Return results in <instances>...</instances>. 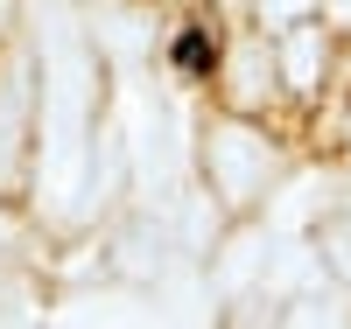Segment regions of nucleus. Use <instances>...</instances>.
<instances>
[{"mask_svg": "<svg viewBox=\"0 0 351 329\" xmlns=\"http://www.w3.org/2000/svg\"><path fill=\"white\" fill-rule=\"evenodd\" d=\"M92 105H99V64L84 28L43 0V196L64 211L77 196L84 140H92Z\"/></svg>", "mask_w": 351, "mask_h": 329, "instance_id": "obj_1", "label": "nucleus"}, {"mask_svg": "<svg viewBox=\"0 0 351 329\" xmlns=\"http://www.w3.org/2000/svg\"><path fill=\"white\" fill-rule=\"evenodd\" d=\"M204 161H211V183L218 196L239 211V203H253L260 189H267V175H274V147L260 140L253 127H239V119H225V127L204 133Z\"/></svg>", "mask_w": 351, "mask_h": 329, "instance_id": "obj_2", "label": "nucleus"}, {"mask_svg": "<svg viewBox=\"0 0 351 329\" xmlns=\"http://www.w3.org/2000/svg\"><path fill=\"white\" fill-rule=\"evenodd\" d=\"M28 119H36V77H28V56H8V64H0V183H8L14 161H21Z\"/></svg>", "mask_w": 351, "mask_h": 329, "instance_id": "obj_3", "label": "nucleus"}, {"mask_svg": "<svg viewBox=\"0 0 351 329\" xmlns=\"http://www.w3.org/2000/svg\"><path fill=\"white\" fill-rule=\"evenodd\" d=\"M155 308L141 294H64L56 302V322H148Z\"/></svg>", "mask_w": 351, "mask_h": 329, "instance_id": "obj_4", "label": "nucleus"}, {"mask_svg": "<svg viewBox=\"0 0 351 329\" xmlns=\"http://www.w3.org/2000/svg\"><path fill=\"white\" fill-rule=\"evenodd\" d=\"M92 42L112 49L120 64H134V56L148 49V21H141L134 8H99V14H92Z\"/></svg>", "mask_w": 351, "mask_h": 329, "instance_id": "obj_5", "label": "nucleus"}, {"mask_svg": "<svg viewBox=\"0 0 351 329\" xmlns=\"http://www.w3.org/2000/svg\"><path fill=\"white\" fill-rule=\"evenodd\" d=\"M316 64H324V28H316V21L288 28V42H281V77H288V92H316Z\"/></svg>", "mask_w": 351, "mask_h": 329, "instance_id": "obj_6", "label": "nucleus"}, {"mask_svg": "<svg viewBox=\"0 0 351 329\" xmlns=\"http://www.w3.org/2000/svg\"><path fill=\"white\" fill-rule=\"evenodd\" d=\"M232 98L239 105L267 98V42H239L232 49Z\"/></svg>", "mask_w": 351, "mask_h": 329, "instance_id": "obj_7", "label": "nucleus"}, {"mask_svg": "<svg viewBox=\"0 0 351 329\" xmlns=\"http://www.w3.org/2000/svg\"><path fill=\"white\" fill-rule=\"evenodd\" d=\"M260 259H267V238H253V231H246V238H232L225 259H218V287H225V294H239V287L253 280V266H260Z\"/></svg>", "mask_w": 351, "mask_h": 329, "instance_id": "obj_8", "label": "nucleus"}, {"mask_svg": "<svg viewBox=\"0 0 351 329\" xmlns=\"http://www.w3.org/2000/svg\"><path fill=\"white\" fill-rule=\"evenodd\" d=\"M324 252H330V266H337V274L351 280V224H337V231L324 238Z\"/></svg>", "mask_w": 351, "mask_h": 329, "instance_id": "obj_9", "label": "nucleus"}, {"mask_svg": "<svg viewBox=\"0 0 351 329\" xmlns=\"http://www.w3.org/2000/svg\"><path fill=\"white\" fill-rule=\"evenodd\" d=\"M14 315H36V302L21 287H0V322H14Z\"/></svg>", "mask_w": 351, "mask_h": 329, "instance_id": "obj_10", "label": "nucleus"}, {"mask_svg": "<svg viewBox=\"0 0 351 329\" xmlns=\"http://www.w3.org/2000/svg\"><path fill=\"white\" fill-rule=\"evenodd\" d=\"M309 8V0H260V14H267V21H288V14H302Z\"/></svg>", "mask_w": 351, "mask_h": 329, "instance_id": "obj_11", "label": "nucleus"}, {"mask_svg": "<svg viewBox=\"0 0 351 329\" xmlns=\"http://www.w3.org/2000/svg\"><path fill=\"white\" fill-rule=\"evenodd\" d=\"M337 14H344V21H351V0H337Z\"/></svg>", "mask_w": 351, "mask_h": 329, "instance_id": "obj_12", "label": "nucleus"}, {"mask_svg": "<svg viewBox=\"0 0 351 329\" xmlns=\"http://www.w3.org/2000/svg\"><path fill=\"white\" fill-rule=\"evenodd\" d=\"M0 21H8V0H0Z\"/></svg>", "mask_w": 351, "mask_h": 329, "instance_id": "obj_13", "label": "nucleus"}]
</instances>
